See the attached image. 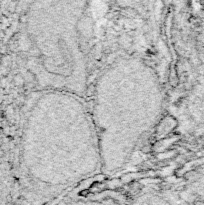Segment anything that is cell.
I'll return each mask as SVG.
<instances>
[{"label":"cell","mask_w":204,"mask_h":205,"mask_svg":"<svg viewBox=\"0 0 204 205\" xmlns=\"http://www.w3.org/2000/svg\"><path fill=\"white\" fill-rule=\"evenodd\" d=\"M20 177L30 190L54 195L102 174L85 97L59 89L32 91L19 137Z\"/></svg>","instance_id":"obj_1"},{"label":"cell","mask_w":204,"mask_h":205,"mask_svg":"<svg viewBox=\"0 0 204 205\" xmlns=\"http://www.w3.org/2000/svg\"><path fill=\"white\" fill-rule=\"evenodd\" d=\"M155 63L138 47H120L88 80L103 175L122 169L161 119L166 88Z\"/></svg>","instance_id":"obj_2"},{"label":"cell","mask_w":204,"mask_h":205,"mask_svg":"<svg viewBox=\"0 0 204 205\" xmlns=\"http://www.w3.org/2000/svg\"><path fill=\"white\" fill-rule=\"evenodd\" d=\"M13 173H12L11 165L6 157L0 141V201L6 198L7 194L10 192Z\"/></svg>","instance_id":"obj_3"}]
</instances>
